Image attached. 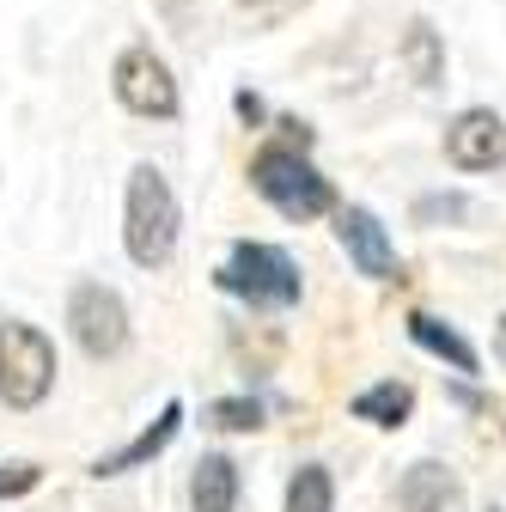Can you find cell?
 I'll return each instance as SVG.
<instances>
[{
	"instance_id": "cell-1",
	"label": "cell",
	"mask_w": 506,
	"mask_h": 512,
	"mask_svg": "<svg viewBox=\"0 0 506 512\" xmlns=\"http://www.w3.org/2000/svg\"><path fill=\"white\" fill-rule=\"evenodd\" d=\"M250 189H257V196H263L281 220H293V226H305V220H318V214L336 208L330 177L311 165L299 147H263L257 159H250Z\"/></svg>"
},
{
	"instance_id": "cell-2",
	"label": "cell",
	"mask_w": 506,
	"mask_h": 512,
	"mask_svg": "<svg viewBox=\"0 0 506 512\" xmlns=\"http://www.w3.org/2000/svg\"><path fill=\"white\" fill-rule=\"evenodd\" d=\"M177 226H183V214H177L165 171L135 165L129 171V214H122V244H129V256L141 269H165L171 250H177Z\"/></svg>"
},
{
	"instance_id": "cell-3",
	"label": "cell",
	"mask_w": 506,
	"mask_h": 512,
	"mask_svg": "<svg viewBox=\"0 0 506 512\" xmlns=\"http://www.w3.org/2000/svg\"><path fill=\"white\" fill-rule=\"evenodd\" d=\"M49 391H55V342L25 317H7L0 324V403L37 409Z\"/></svg>"
},
{
	"instance_id": "cell-4",
	"label": "cell",
	"mask_w": 506,
	"mask_h": 512,
	"mask_svg": "<svg viewBox=\"0 0 506 512\" xmlns=\"http://www.w3.org/2000/svg\"><path fill=\"white\" fill-rule=\"evenodd\" d=\"M226 293H238V299H250V305H299V269H293V256L287 250H275V244H232V256L220 263V275H214Z\"/></svg>"
},
{
	"instance_id": "cell-5",
	"label": "cell",
	"mask_w": 506,
	"mask_h": 512,
	"mask_svg": "<svg viewBox=\"0 0 506 512\" xmlns=\"http://www.w3.org/2000/svg\"><path fill=\"white\" fill-rule=\"evenodd\" d=\"M68 330L92 360H110V354H122V342H129V305H122V293L104 287V281H80L74 299H68Z\"/></svg>"
},
{
	"instance_id": "cell-6",
	"label": "cell",
	"mask_w": 506,
	"mask_h": 512,
	"mask_svg": "<svg viewBox=\"0 0 506 512\" xmlns=\"http://www.w3.org/2000/svg\"><path fill=\"white\" fill-rule=\"evenodd\" d=\"M116 98L135 116H159V122L177 116V80H171V68L153 49H129L116 61Z\"/></svg>"
},
{
	"instance_id": "cell-7",
	"label": "cell",
	"mask_w": 506,
	"mask_h": 512,
	"mask_svg": "<svg viewBox=\"0 0 506 512\" xmlns=\"http://www.w3.org/2000/svg\"><path fill=\"white\" fill-rule=\"evenodd\" d=\"M336 238H342L348 263L366 281H403V263H397V250H391V238H385L372 208H336Z\"/></svg>"
},
{
	"instance_id": "cell-8",
	"label": "cell",
	"mask_w": 506,
	"mask_h": 512,
	"mask_svg": "<svg viewBox=\"0 0 506 512\" xmlns=\"http://www.w3.org/2000/svg\"><path fill=\"white\" fill-rule=\"evenodd\" d=\"M446 159L458 171H494V165H506V122L494 110H464L446 128Z\"/></svg>"
},
{
	"instance_id": "cell-9",
	"label": "cell",
	"mask_w": 506,
	"mask_h": 512,
	"mask_svg": "<svg viewBox=\"0 0 506 512\" xmlns=\"http://www.w3.org/2000/svg\"><path fill=\"white\" fill-rule=\"evenodd\" d=\"M177 427H183V403H165V409H159V421H153V427H141L129 445H122V452H104V458L92 464V476L104 482V476H129V470L153 464V458L165 452V445L177 439Z\"/></svg>"
},
{
	"instance_id": "cell-10",
	"label": "cell",
	"mask_w": 506,
	"mask_h": 512,
	"mask_svg": "<svg viewBox=\"0 0 506 512\" xmlns=\"http://www.w3.org/2000/svg\"><path fill=\"white\" fill-rule=\"evenodd\" d=\"M452 500H458V476L446 464H433V458L409 464L403 482H397V506L403 512H446Z\"/></svg>"
},
{
	"instance_id": "cell-11",
	"label": "cell",
	"mask_w": 506,
	"mask_h": 512,
	"mask_svg": "<svg viewBox=\"0 0 506 512\" xmlns=\"http://www.w3.org/2000/svg\"><path fill=\"white\" fill-rule=\"evenodd\" d=\"M189 506L196 512H238V464L232 458H202L189 476Z\"/></svg>"
},
{
	"instance_id": "cell-12",
	"label": "cell",
	"mask_w": 506,
	"mask_h": 512,
	"mask_svg": "<svg viewBox=\"0 0 506 512\" xmlns=\"http://www.w3.org/2000/svg\"><path fill=\"white\" fill-rule=\"evenodd\" d=\"M348 415H354V421H372V427H403V421L415 415V391H409V384H397V378L366 384V391L348 403Z\"/></svg>"
},
{
	"instance_id": "cell-13",
	"label": "cell",
	"mask_w": 506,
	"mask_h": 512,
	"mask_svg": "<svg viewBox=\"0 0 506 512\" xmlns=\"http://www.w3.org/2000/svg\"><path fill=\"white\" fill-rule=\"evenodd\" d=\"M409 336L427 348V354H439V360H452V372H476L482 360H476V348L452 330V324H439V317H427V311H409Z\"/></svg>"
},
{
	"instance_id": "cell-14",
	"label": "cell",
	"mask_w": 506,
	"mask_h": 512,
	"mask_svg": "<svg viewBox=\"0 0 506 512\" xmlns=\"http://www.w3.org/2000/svg\"><path fill=\"white\" fill-rule=\"evenodd\" d=\"M403 61H409V74H415L421 86H439V80H446V49H439V31H433L427 19L409 25V37H403Z\"/></svg>"
},
{
	"instance_id": "cell-15",
	"label": "cell",
	"mask_w": 506,
	"mask_h": 512,
	"mask_svg": "<svg viewBox=\"0 0 506 512\" xmlns=\"http://www.w3.org/2000/svg\"><path fill=\"white\" fill-rule=\"evenodd\" d=\"M287 512H336V482L324 464H299L287 482Z\"/></svg>"
},
{
	"instance_id": "cell-16",
	"label": "cell",
	"mask_w": 506,
	"mask_h": 512,
	"mask_svg": "<svg viewBox=\"0 0 506 512\" xmlns=\"http://www.w3.org/2000/svg\"><path fill=\"white\" fill-rule=\"evenodd\" d=\"M202 421L220 427V433H257L263 427V403L257 397H220V403L202 409Z\"/></svg>"
},
{
	"instance_id": "cell-17",
	"label": "cell",
	"mask_w": 506,
	"mask_h": 512,
	"mask_svg": "<svg viewBox=\"0 0 506 512\" xmlns=\"http://www.w3.org/2000/svg\"><path fill=\"white\" fill-rule=\"evenodd\" d=\"M37 482H43V470L25 464V458H19V464H0V500H19V494H31Z\"/></svg>"
},
{
	"instance_id": "cell-18",
	"label": "cell",
	"mask_w": 506,
	"mask_h": 512,
	"mask_svg": "<svg viewBox=\"0 0 506 512\" xmlns=\"http://www.w3.org/2000/svg\"><path fill=\"white\" fill-rule=\"evenodd\" d=\"M464 214H470L464 196H421L415 202V220H464Z\"/></svg>"
},
{
	"instance_id": "cell-19",
	"label": "cell",
	"mask_w": 506,
	"mask_h": 512,
	"mask_svg": "<svg viewBox=\"0 0 506 512\" xmlns=\"http://www.w3.org/2000/svg\"><path fill=\"white\" fill-rule=\"evenodd\" d=\"M232 110H238V116H244L250 128L263 122V98H257V92H238V98H232Z\"/></svg>"
},
{
	"instance_id": "cell-20",
	"label": "cell",
	"mask_w": 506,
	"mask_h": 512,
	"mask_svg": "<svg viewBox=\"0 0 506 512\" xmlns=\"http://www.w3.org/2000/svg\"><path fill=\"white\" fill-rule=\"evenodd\" d=\"M494 360H506V317L494 324Z\"/></svg>"
},
{
	"instance_id": "cell-21",
	"label": "cell",
	"mask_w": 506,
	"mask_h": 512,
	"mask_svg": "<svg viewBox=\"0 0 506 512\" xmlns=\"http://www.w3.org/2000/svg\"><path fill=\"white\" fill-rule=\"evenodd\" d=\"M250 7H263V0H250Z\"/></svg>"
},
{
	"instance_id": "cell-22",
	"label": "cell",
	"mask_w": 506,
	"mask_h": 512,
	"mask_svg": "<svg viewBox=\"0 0 506 512\" xmlns=\"http://www.w3.org/2000/svg\"><path fill=\"white\" fill-rule=\"evenodd\" d=\"M494 512H500V506H494Z\"/></svg>"
}]
</instances>
